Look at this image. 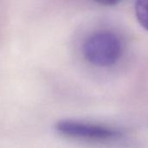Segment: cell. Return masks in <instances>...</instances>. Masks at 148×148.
Masks as SVG:
<instances>
[{
	"label": "cell",
	"instance_id": "cell-2",
	"mask_svg": "<svg viewBox=\"0 0 148 148\" xmlns=\"http://www.w3.org/2000/svg\"><path fill=\"white\" fill-rule=\"evenodd\" d=\"M56 128L64 136L92 141H109L122 136L121 132L112 127L75 121H61Z\"/></svg>",
	"mask_w": 148,
	"mask_h": 148
},
{
	"label": "cell",
	"instance_id": "cell-3",
	"mask_svg": "<svg viewBox=\"0 0 148 148\" xmlns=\"http://www.w3.org/2000/svg\"><path fill=\"white\" fill-rule=\"evenodd\" d=\"M134 10L138 22L144 29L148 30V1H137Z\"/></svg>",
	"mask_w": 148,
	"mask_h": 148
},
{
	"label": "cell",
	"instance_id": "cell-1",
	"mask_svg": "<svg viewBox=\"0 0 148 148\" xmlns=\"http://www.w3.org/2000/svg\"><path fill=\"white\" fill-rule=\"evenodd\" d=\"M123 52L120 36L109 30H100L91 34L82 45L85 59L91 64L106 68L114 65Z\"/></svg>",
	"mask_w": 148,
	"mask_h": 148
}]
</instances>
